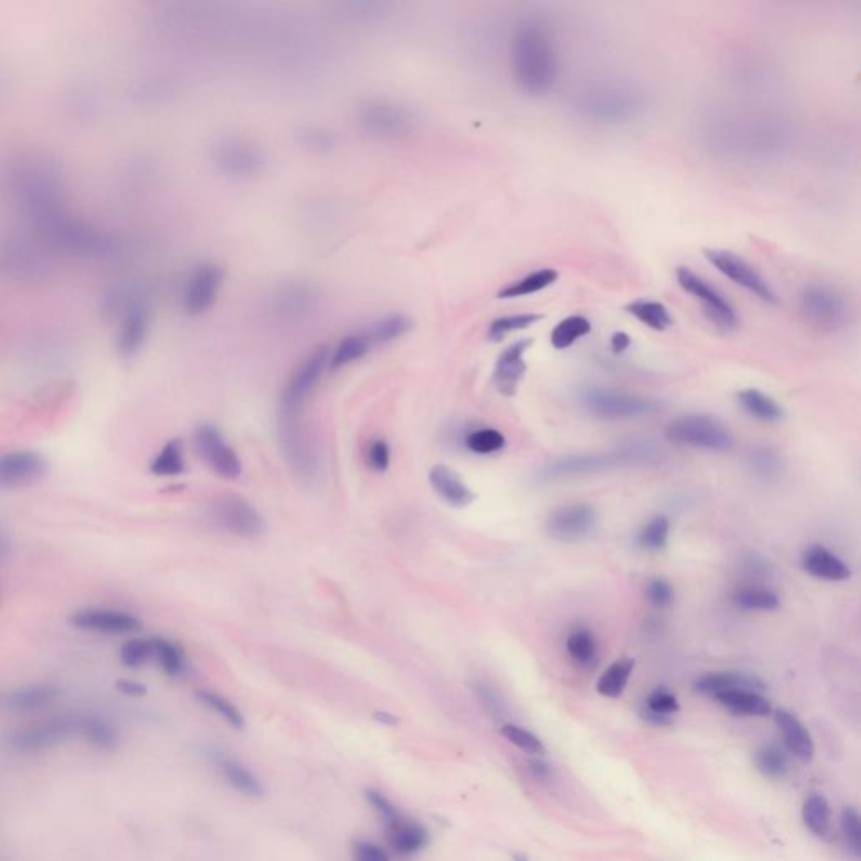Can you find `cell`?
<instances>
[{
    "instance_id": "obj_37",
    "label": "cell",
    "mask_w": 861,
    "mask_h": 861,
    "mask_svg": "<svg viewBox=\"0 0 861 861\" xmlns=\"http://www.w3.org/2000/svg\"><path fill=\"white\" fill-rule=\"evenodd\" d=\"M803 823L814 836L828 838L831 833V808L821 794H811L803 804Z\"/></svg>"
},
{
    "instance_id": "obj_40",
    "label": "cell",
    "mask_w": 861,
    "mask_h": 861,
    "mask_svg": "<svg viewBox=\"0 0 861 861\" xmlns=\"http://www.w3.org/2000/svg\"><path fill=\"white\" fill-rule=\"evenodd\" d=\"M734 603L744 611H762V613H771L781 606L776 592L762 586L740 587L735 591Z\"/></svg>"
},
{
    "instance_id": "obj_20",
    "label": "cell",
    "mask_w": 861,
    "mask_h": 861,
    "mask_svg": "<svg viewBox=\"0 0 861 861\" xmlns=\"http://www.w3.org/2000/svg\"><path fill=\"white\" fill-rule=\"evenodd\" d=\"M194 446L206 465L221 478L236 480L243 473V463L236 451L211 424H202L194 431Z\"/></svg>"
},
{
    "instance_id": "obj_31",
    "label": "cell",
    "mask_w": 861,
    "mask_h": 861,
    "mask_svg": "<svg viewBox=\"0 0 861 861\" xmlns=\"http://www.w3.org/2000/svg\"><path fill=\"white\" fill-rule=\"evenodd\" d=\"M754 766L766 779L782 781L791 772V757L781 745L766 744L754 754Z\"/></svg>"
},
{
    "instance_id": "obj_43",
    "label": "cell",
    "mask_w": 861,
    "mask_h": 861,
    "mask_svg": "<svg viewBox=\"0 0 861 861\" xmlns=\"http://www.w3.org/2000/svg\"><path fill=\"white\" fill-rule=\"evenodd\" d=\"M154 645V658L159 663L165 675L169 677H180L187 670L184 651L174 641L167 638H152Z\"/></svg>"
},
{
    "instance_id": "obj_29",
    "label": "cell",
    "mask_w": 861,
    "mask_h": 861,
    "mask_svg": "<svg viewBox=\"0 0 861 861\" xmlns=\"http://www.w3.org/2000/svg\"><path fill=\"white\" fill-rule=\"evenodd\" d=\"M715 700L729 710L730 714L740 717H767L771 714V703L761 692L752 690H734L720 693Z\"/></svg>"
},
{
    "instance_id": "obj_24",
    "label": "cell",
    "mask_w": 861,
    "mask_h": 861,
    "mask_svg": "<svg viewBox=\"0 0 861 861\" xmlns=\"http://www.w3.org/2000/svg\"><path fill=\"white\" fill-rule=\"evenodd\" d=\"M801 564L809 576L823 581L841 582L851 577V569L845 560L826 549L825 545L814 544L804 550Z\"/></svg>"
},
{
    "instance_id": "obj_7",
    "label": "cell",
    "mask_w": 861,
    "mask_h": 861,
    "mask_svg": "<svg viewBox=\"0 0 861 861\" xmlns=\"http://www.w3.org/2000/svg\"><path fill=\"white\" fill-rule=\"evenodd\" d=\"M581 402L587 413L606 421L643 418L658 411V402L650 397L609 387H586L581 392Z\"/></svg>"
},
{
    "instance_id": "obj_9",
    "label": "cell",
    "mask_w": 861,
    "mask_h": 861,
    "mask_svg": "<svg viewBox=\"0 0 861 861\" xmlns=\"http://www.w3.org/2000/svg\"><path fill=\"white\" fill-rule=\"evenodd\" d=\"M212 160L224 177L249 180L263 174L266 154L253 140L244 137H226L212 148Z\"/></svg>"
},
{
    "instance_id": "obj_41",
    "label": "cell",
    "mask_w": 861,
    "mask_h": 861,
    "mask_svg": "<svg viewBox=\"0 0 861 861\" xmlns=\"http://www.w3.org/2000/svg\"><path fill=\"white\" fill-rule=\"evenodd\" d=\"M567 653L576 665L592 666L597 660L596 636L587 628L572 629L566 640Z\"/></svg>"
},
{
    "instance_id": "obj_62",
    "label": "cell",
    "mask_w": 861,
    "mask_h": 861,
    "mask_svg": "<svg viewBox=\"0 0 861 861\" xmlns=\"http://www.w3.org/2000/svg\"><path fill=\"white\" fill-rule=\"evenodd\" d=\"M12 552L11 537L7 534V530L0 525V560H6Z\"/></svg>"
},
{
    "instance_id": "obj_19",
    "label": "cell",
    "mask_w": 861,
    "mask_h": 861,
    "mask_svg": "<svg viewBox=\"0 0 861 861\" xmlns=\"http://www.w3.org/2000/svg\"><path fill=\"white\" fill-rule=\"evenodd\" d=\"M212 518L221 529L244 539H256L263 534L265 522L256 508L244 498L224 495L212 505Z\"/></svg>"
},
{
    "instance_id": "obj_8",
    "label": "cell",
    "mask_w": 861,
    "mask_h": 861,
    "mask_svg": "<svg viewBox=\"0 0 861 861\" xmlns=\"http://www.w3.org/2000/svg\"><path fill=\"white\" fill-rule=\"evenodd\" d=\"M799 308L804 318L823 332H838L850 322V305L833 286L819 283L804 286L799 295Z\"/></svg>"
},
{
    "instance_id": "obj_6",
    "label": "cell",
    "mask_w": 861,
    "mask_h": 861,
    "mask_svg": "<svg viewBox=\"0 0 861 861\" xmlns=\"http://www.w3.org/2000/svg\"><path fill=\"white\" fill-rule=\"evenodd\" d=\"M666 438L680 446H692L707 451H729L734 446V436L724 423L708 414H685L673 419L666 428Z\"/></svg>"
},
{
    "instance_id": "obj_42",
    "label": "cell",
    "mask_w": 861,
    "mask_h": 861,
    "mask_svg": "<svg viewBox=\"0 0 861 861\" xmlns=\"http://www.w3.org/2000/svg\"><path fill=\"white\" fill-rule=\"evenodd\" d=\"M185 471L184 446L180 439H170L150 463V473L155 476H179Z\"/></svg>"
},
{
    "instance_id": "obj_25",
    "label": "cell",
    "mask_w": 861,
    "mask_h": 861,
    "mask_svg": "<svg viewBox=\"0 0 861 861\" xmlns=\"http://www.w3.org/2000/svg\"><path fill=\"white\" fill-rule=\"evenodd\" d=\"M695 692L705 697H717L720 693L734 692V690H752V692H764L766 685L759 678L737 673V671H722V673H708L698 678L695 682Z\"/></svg>"
},
{
    "instance_id": "obj_57",
    "label": "cell",
    "mask_w": 861,
    "mask_h": 861,
    "mask_svg": "<svg viewBox=\"0 0 861 861\" xmlns=\"http://www.w3.org/2000/svg\"><path fill=\"white\" fill-rule=\"evenodd\" d=\"M389 463H391V451H389V446H387L386 441H382V439H377V441H374V443L370 444V468L376 471H386L387 468H389Z\"/></svg>"
},
{
    "instance_id": "obj_15",
    "label": "cell",
    "mask_w": 861,
    "mask_h": 861,
    "mask_svg": "<svg viewBox=\"0 0 861 861\" xmlns=\"http://www.w3.org/2000/svg\"><path fill=\"white\" fill-rule=\"evenodd\" d=\"M222 283H224V270L221 266L214 263H201L194 266L182 283L180 307L184 313L191 317H199L209 312L217 302Z\"/></svg>"
},
{
    "instance_id": "obj_63",
    "label": "cell",
    "mask_w": 861,
    "mask_h": 861,
    "mask_svg": "<svg viewBox=\"0 0 861 861\" xmlns=\"http://www.w3.org/2000/svg\"><path fill=\"white\" fill-rule=\"evenodd\" d=\"M374 719L384 725H397V722H399L394 715L387 714V712H376Z\"/></svg>"
},
{
    "instance_id": "obj_17",
    "label": "cell",
    "mask_w": 861,
    "mask_h": 861,
    "mask_svg": "<svg viewBox=\"0 0 861 861\" xmlns=\"http://www.w3.org/2000/svg\"><path fill=\"white\" fill-rule=\"evenodd\" d=\"M74 629L85 633L105 634V636H123L137 633L142 629V621L125 609L106 608V606H90L74 611L69 618Z\"/></svg>"
},
{
    "instance_id": "obj_54",
    "label": "cell",
    "mask_w": 861,
    "mask_h": 861,
    "mask_svg": "<svg viewBox=\"0 0 861 861\" xmlns=\"http://www.w3.org/2000/svg\"><path fill=\"white\" fill-rule=\"evenodd\" d=\"M646 599L656 609L670 608L675 599V589L663 577H655L646 586Z\"/></svg>"
},
{
    "instance_id": "obj_61",
    "label": "cell",
    "mask_w": 861,
    "mask_h": 861,
    "mask_svg": "<svg viewBox=\"0 0 861 861\" xmlns=\"http://www.w3.org/2000/svg\"><path fill=\"white\" fill-rule=\"evenodd\" d=\"M118 688H120L125 695H130V697H143V695L147 693L145 685H142V683L132 682V680H122V682L118 683Z\"/></svg>"
},
{
    "instance_id": "obj_58",
    "label": "cell",
    "mask_w": 861,
    "mask_h": 861,
    "mask_svg": "<svg viewBox=\"0 0 861 861\" xmlns=\"http://www.w3.org/2000/svg\"><path fill=\"white\" fill-rule=\"evenodd\" d=\"M476 695L480 698V702L483 703V707L490 712V715H493V717H502V700H500L498 693L495 692L490 685L478 683V685H476Z\"/></svg>"
},
{
    "instance_id": "obj_59",
    "label": "cell",
    "mask_w": 861,
    "mask_h": 861,
    "mask_svg": "<svg viewBox=\"0 0 861 861\" xmlns=\"http://www.w3.org/2000/svg\"><path fill=\"white\" fill-rule=\"evenodd\" d=\"M529 769L532 772V776L537 779V781H549L550 777H552V767H550L549 762L544 761L542 756H535L532 761L529 762Z\"/></svg>"
},
{
    "instance_id": "obj_5",
    "label": "cell",
    "mask_w": 861,
    "mask_h": 861,
    "mask_svg": "<svg viewBox=\"0 0 861 861\" xmlns=\"http://www.w3.org/2000/svg\"><path fill=\"white\" fill-rule=\"evenodd\" d=\"M357 125L372 138L397 140L414 132L418 118L407 106L391 100L364 101L355 113Z\"/></svg>"
},
{
    "instance_id": "obj_36",
    "label": "cell",
    "mask_w": 861,
    "mask_h": 861,
    "mask_svg": "<svg viewBox=\"0 0 861 861\" xmlns=\"http://www.w3.org/2000/svg\"><path fill=\"white\" fill-rule=\"evenodd\" d=\"M372 345H370L364 328L359 332L350 333L347 337L340 340L337 349L330 352V362L328 369L339 370L344 369L347 365L352 364L355 360H360L365 354H369Z\"/></svg>"
},
{
    "instance_id": "obj_23",
    "label": "cell",
    "mask_w": 861,
    "mask_h": 861,
    "mask_svg": "<svg viewBox=\"0 0 861 861\" xmlns=\"http://www.w3.org/2000/svg\"><path fill=\"white\" fill-rule=\"evenodd\" d=\"M774 720L781 730L784 749L789 752V756L796 757L801 762H811L814 757V742L803 722L784 708L776 710Z\"/></svg>"
},
{
    "instance_id": "obj_16",
    "label": "cell",
    "mask_w": 861,
    "mask_h": 861,
    "mask_svg": "<svg viewBox=\"0 0 861 861\" xmlns=\"http://www.w3.org/2000/svg\"><path fill=\"white\" fill-rule=\"evenodd\" d=\"M49 473V461L34 449L0 453V490H21L37 485Z\"/></svg>"
},
{
    "instance_id": "obj_46",
    "label": "cell",
    "mask_w": 861,
    "mask_h": 861,
    "mask_svg": "<svg viewBox=\"0 0 861 861\" xmlns=\"http://www.w3.org/2000/svg\"><path fill=\"white\" fill-rule=\"evenodd\" d=\"M197 700L202 705H206L207 708H211L212 712H216L221 719L226 720L233 729H244L246 720H244L241 710L234 703L229 702L228 698L221 697L214 692L201 690V692H197Z\"/></svg>"
},
{
    "instance_id": "obj_49",
    "label": "cell",
    "mask_w": 861,
    "mask_h": 861,
    "mask_svg": "<svg viewBox=\"0 0 861 861\" xmlns=\"http://www.w3.org/2000/svg\"><path fill=\"white\" fill-rule=\"evenodd\" d=\"M841 838L846 851L858 860L861 855V819L853 806H848L841 813Z\"/></svg>"
},
{
    "instance_id": "obj_22",
    "label": "cell",
    "mask_w": 861,
    "mask_h": 861,
    "mask_svg": "<svg viewBox=\"0 0 861 861\" xmlns=\"http://www.w3.org/2000/svg\"><path fill=\"white\" fill-rule=\"evenodd\" d=\"M387 826V840L392 851L402 858L418 855L429 843V833L421 823L399 814Z\"/></svg>"
},
{
    "instance_id": "obj_28",
    "label": "cell",
    "mask_w": 861,
    "mask_h": 861,
    "mask_svg": "<svg viewBox=\"0 0 861 861\" xmlns=\"http://www.w3.org/2000/svg\"><path fill=\"white\" fill-rule=\"evenodd\" d=\"M217 769L224 777V781L228 782L229 786L243 794L246 798H261L265 794L263 784L259 782L258 776L254 774L248 766H244L243 762L233 757L219 756L217 757Z\"/></svg>"
},
{
    "instance_id": "obj_47",
    "label": "cell",
    "mask_w": 861,
    "mask_h": 861,
    "mask_svg": "<svg viewBox=\"0 0 861 861\" xmlns=\"http://www.w3.org/2000/svg\"><path fill=\"white\" fill-rule=\"evenodd\" d=\"M670 539V520L663 517H655L650 522L646 523L638 534V545L641 549L648 552H660L665 549Z\"/></svg>"
},
{
    "instance_id": "obj_3",
    "label": "cell",
    "mask_w": 861,
    "mask_h": 861,
    "mask_svg": "<svg viewBox=\"0 0 861 861\" xmlns=\"http://www.w3.org/2000/svg\"><path fill=\"white\" fill-rule=\"evenodd\" d=\"M643 91L623 83L592 85L574 100L577 117L596 127H623L645 115Z\"/></svg>"
},
{
    "instance_id": "obj_52",
    "label": "cell",
    "mask_w": 861,
    "mask_h": 861,
    "mask_svg": "<svg viewBox=\"0 0 861 861\" xmlns=\"http://www.w3.org/2000/svg\"><path fill=\"white\" fill-rule=\"evenodd\" d=\"M298 138H300L303 147H307L308 150H313L317 154L330 152L335 147V143H337L335 135L330 130H327V128L320 127V125H307V127H303L300 133H298Z\"/></svg>"
},
{
    "instance_id": "obj_53",
    "label": "cell",
    "mask_w": 861,
    "mask_h": 861,
    "mask_svg": "<svg viewBox=\"0 0 861 861\" xmlns=\"http://www.w3.org/2000/svg\"><path fill=\"white\" fill-rule=\"evenodd\" d=\"M771 572V562L757 554L744 557L742 566H740V574H742L745 581H749V586H761V582L769 579Z\"/></svg>"
},
{
    "instance_id": "obj_60",
    "label": "cell",
    "mask_w": 861,
    "mask_h": 861,
    "mask_svg": "<svg viewBox=\"0 0 861 861\" xmlns=\"http://www.w3.org/2000/svg\"><path fill=\"white\" fill-rule=\"evenodd\" d=\"M611 350H613L614 354H623L626 350L631 347V337H629L628 333L624 332H614L611 335Z\"/></svg>"
},
{
    "instance_id": "obj_50",
    "label": "cell",
    "mask_w": 861,
    "mask_h": 861,
    "mask_svg": "<svg viewBox=\"0 0 861 861\" xmlns=\"http://www.w3.org/2000/svg\"><path fill=\"white\" fill-rule=\"evenodd\" d=\"M466 446L475 455H492L505 448V436L497 429H478L468 434Z\"/></svg>"
},
{
    "instance_id": "obj_39",
    "label": "cell",
    "mask_w": 861,
    "mask_h": 861,
    "mask_svg": "<svg viewBox=\"0 0 861 861\" xmlns=\"http://www.w3.org/2000/svg\"><path fill=\"white\" fill-rule=\"evenodd\" d=\"M592 332V323L584 315H571L560 320L550 333V344L557 350H566Z\"/></svg>"
},
{
    "instance_id": "obj_64",
    "label": "cell",
    "mask_w": 861,
    "mask_h": 861,
    "mask_svg": "<svg viewBox=\"0 0 861 861\" xmlns=\"http://www.w3.org/2000/svg\"><path fill=\"white\" fill-rule=\"evenodd\" d=\"M513 861H530L529 856L523 855V853H515L512 858Z\"/></svg>"
},
{
    "instance_id": "obj_26",
    "label": "cell",
    "mask_w": 861,
    "mask_h": 861,
    "mask_svg": "<svg viewBox=\"0 0 861 861\" xmlns=\"http://www.w3.org/2000/svg\"><path fill=\"white\" fill-rule=\"evenodd\" d=\"M429 481L434 492L438 493L439 497L443 498L444 502H448L451 507H468L471 502H475L476 495L473 490L449 466H433V470L429 471Z\"/></svg>"
},
{
    "instance_id": "obj_44",
    "label": "cell",
    "mask_w": 861,
    "mask_h": 861,
    "mask_svg": "<svg viewBox=\"0 0 861 861\" xmlns=\"http://www.w3.org/2000/svg\"><path fill=\"white\" fill-rule=\"evenodd\" d=\"M749 466H751L752 475L764 483H774L782 475L781 456L771 448L752 449L749 455Z\"/></svg>"
},
{
    "instance_id": "obj_13",
    "label": "cell",
    "mask_w": 861,
    "mask_h": 861,
    "mask_svg": "<svg viewBox=\"0 0 861 861\" xmlns=\"http://www.w3.org/2000/svg\"><path fill=\"white\" fill-rule=\"evenodd\" d=\"M320 302V290L310 281L290 280L276 285L268 295L266 308L281 322H296L312 315Z\"/></svg>"
},
{
    "instance_id": "obj_51",
    "label": "cell",
    "mask_w": 861,
    "mask_h": 861,
    "mask_svg": "<svg viewBox=\"0 0 861 861\" xmlns=\"http://www.w3.org/2000/svg\"><path fill=\"white\" fill-rule=\"evenodd\" d=\"M502 735L510 744L518 747L520 751L527 752L530 756H544L545 747L542 740L530 730L522 729L515 724H505L502 727Z\"/></svg>"
},
{
    "instance_id": "obj_2",
    "label": "cell",
    "mask_w": 861,
    "mask_h": 861,
    "mask_svg": "<svg viewBox=\"0 0 861 861\" xmlns=\"http://www.w3.org/2000/svg\"><path fill=\"white\" fill-rule=\"evenodd\" d=\"M708 147L715 154L745 162L776 159L786 150L789 133L786 125L769 117H720L708 125Z\"/></svg>"
},
{
    "instance_id": "obj_4",
    "label": "cell",
    "mask_w": 861,
    "mask_h": 861,
    "mask_svg": "<svg viewBox=\"0 0 861 861\" xmlns=\"http://www.w3.org/2000/svg\"><path fill=\"white\" fill-rule=\"evenodd\" d=\"M661 460V449L653 443H631L623 448L584 453V455L564 456L560 460L545 465L539 473V480L545 483L574 480L582 476L597 475L603 471L628 468V466L650 465Z\"/></svg>"
},
{
    "instance_id": "obj_34",
    "label": "cell",
    "mask_w": 861,
    "mask_h": 861,
    "mask_svg": "<svg viewBox=\"0 0 861 861\" xmlns=\"http://www.w3.org/2000/svg\"><path fill=\"white\" fill-rule=\"evenodd\" d=\"M737 399L740 406L744 407L745 413L751 414L752 418L759 419L762 423H777L784 418L781 404L759 389H744L739 392Z\"/></svg>"
},
{
    "instance_id": "obj_30",
    "label": "cell",
    "mask_w": 861,
    "mask_h": 861,
    "mask_svg": "<svg viewBox=\"0 0 861 861\" xmlns=\"http://www.w3.org/2000/svg\"><path fill=\"white\" fill-rule=\"evenodd\" d=\"M58 697V688L51 683H34V685H24V687L11 692L7 698V703L12 710H17V712H36V710L48 707L49 703H53Z\"/></svg>"
},
{
    "instance_id": "obj_48",
    "label": "cell",
    "mask_w": 861,
    "mask_h": 861,
    "mask_svg": "<svg viewBox=\"0 0 861 861\" xmlns=\"http://www.w3.org/2000/svg\"><path fill=\"white\" fill-rule=\"evenodd\" d=\"M118 658L125 668L135 670L145 665L150 658H154V645L152 638H132L125 641L118 651Z\"/></svg>"
},
{
    "instance_id": "obj_27",
    "label": "cell",
    "mask_w": 861,
    "mask_h": 861,
    "mask_svg": "<svg viewBox=\"0 0 861 861\" xmlns=\"http://www.w3.org/2000/svg\"><path fill=\"white\" fill-rule=\"evenodd\" d=\"M680 712V702L670 688L656 687L641 705V719L653 727H668Z\"/></svg>"
},
{
    "instance_id": "obj_56",
    "label": "cell",
    "mask_w": 861,
    "mask_h": 861,
    "mask_svg": "<svg viewBox=\"0 0 861 861\" xmlns=\"http://www.w3.org/2000/svg\"><path fill=\"white\" fill-rule=\"evenodd\" d=\"M354 861H389V855L382 846L372 841L357 840L352 845Z\"/></svg>"
},
{
    "instance_id": "obj_14",
    "label": "cell",
    "mask_w": 861,
    "mask_h": 861,
    "mask_svg": "<svg viewBox=\"0 0 861 861\" xmlns=\"http://www.w3.org/2000/svg\"><path fill=\"white\" fill-rule=\"evenodd\" d=\"M708 263L714 266L715 270L719 271L720 275H724L727 280L734 281L735 285L749 291L751 295L756 296L759 300L769 305H777L779 296L772 288L767 280L762 278L761 273L749 265L744 258H740L739 254L725 249H705L703 251Z\"/></svg>"
},
{
    "instance_id": "obj_35",
    "label": "cell",
    "mask_w": 861,
    "mask_h": 861,
    "mask_svg": "<svg viewBox=\"0 0 861 861\" xmlns=\"http://www.w3.org/2000/svg\"><path fill=\"white\" fill-rule=\"evenodd\" d=\"M557 280H559L557 270H554V268H540V270L532 271L529 275L523 276L520 280L513 281L510 285L505 286L498 293V298H502V300H515V298L534 295V293H539V291L554 285Z\"/></svg>"
},
{
    "instance_id": "obj_32",
    "label": "cell",
    "mask_w": 861,
    "mask_h": 861,
    "mask_svg": "<svg viewBox=\"0 0 861 861\" xmlns=\"http://www.w3.org/2000/svg\"><path fill=\"white\" fill-rule=\"evenodd\" d=\"M626 312L655 332H665L675 325V318L671 315L670 308L666 307L665 303L655 302V300H646V298L634 300L626 305Z\"/></svg>"
},
{
    "instance_id": "obj_1",
    "label": "cell",
    "mask_w": 861,
    "mask_h": 861,
    "mask_svg": "<svg viewBox=\"0 0 861 861\" xmlns=\"http://www.w3.org/2000/svg\"><path fill=\"white\" fill-rule=\"evenodd\" d=\"M510 69L518 90L542 98L555 90L560 56L554 32L539 19L518 22L510 37Z\"/></svg>"
},
{
    "instance_id": "obj_38",
    "label": "cell",
    "mask_w": 861,
    "mask_h": 861,
    "mask_svg": "<svg viewBox=\"0 0 861 861\" xmlns=\"http://www.w3.org/2000/svg\"><path fill=\"white\" fill-rule=\"evenodd\" d=\"M634 660L621 658L614 661L608 670L597 680L596 690L599 695L606 698H618L623 695L628 687L629 678L633 675Z\"/></svg>"
},
{
    "instance_id": "obj_55",
    "label": "cell",
    "mask_w": 861,
    "mask_h": 861,
    "mask_svg": "<svg viewBox=\"0 0 861 861\" xmlns=\"http://www.w3.org/2000/svg\"><path fill=\"white\" fill-rule=\"evenodd\" d=\"M365 799L374 808V811L381 816L384 823H389V821H392V819L397 818L401 814L399 813V809L392 804L391 799L387 798L386 794H382L381 791H377V789H367L365 791Z\"/></svg>"
},
{
    "instance_id": "obj_18",
    "label": "cell",
    "mask_w": 861,
    "mask_h": 861,
    "mask_svg": "<svg viewBox=\"0 0 861 861\" xmlns=\"http://www.w3.org/2000/svg\"><path fill=\"white\" fill-rule=\"evenodd\" d=\"M596 525V508L589 503H572L550 513L545 532L557 542H581L594 532Z\"/></svg>"
},
{
    "instance_id": "obj_10",
    "label": "cell",
    "mask_w": 861,
    "mask_h": 861,
    "mask_svg": "<svg viewBox=\"0 0 861 861\" xmlns=\"http://www.w3.org/2000/svg\"><path fill=\"white\" fill-rule=\"evenodd\" d=\"M280 446L293 473L303 480H312L318 471V451L300 414H280Z\"/></svg>"
},
{
    "instance_id": "obj_21",
    "label": "cell",
    "mask_w": 861,
    "mask_h": 861,
    "mask_svg": "<svg viewBox=\"0 0 861 861\" xmlns=\"http://www.w3.org/2000/svg\"><path fill=\"white\" fill-rule=\"evenodd\" d=\"M532 340H518L508 345L502 354L498 355L493 369V384L503 396L512 397L517 394L518 386L527 374L525 354L530 349Z\"/></svg>"
},
{
    "instance_id": "obj_33",
    "label": "cell",
    "mask_w": 861,
    "mask_h": 861,
    "mask_svg": "<svg viewBox=\"0 0 861 861\" xmlns=\"http://www.w3.org/2000/svg\"><path fill=\"white\" fill-rule=\"evenodd\" d=\"M413 327V322L402 315V313H391L386 317L377 318L376 322L370 323L364 328L365 335L369 339L372 349L377 345L391 344L394 340L401 339Z\"/></svg>"
},
{
    "instance_id": "obj_45",
    "label": "cell",
    "mask_w": 861,
    "mask_h": 861,
    "mask_svg": "<svg viewBox=\"0 0 861 861\" xmlns=\"http://www.w3.org/2000/svg\"><path fill=\"white\" fill-rule=\"evenodd\" d=\"M542 318L544 317L539 313H513V315L495 318L488 327V339L500 342L510 333L530 328L535 323H539Z\"/></svg>"
},
{
    "instance_id": "obj_12",
    "label": "cell",
    "mask_w": 861,
    "mask_h": 861,
    "mask_svg": "<svg viewBox=\"0 0 861 861\" xmlns=\"http://www.w3.org/2000/svg\"><path fill=\"white\" fill-rule=\"evenodd\" d=\"M677 281L685 293H688L693 300H697L702 305L705 315L717 327L722 328L725 332H732L739 327V315L735 312L734 305L715 286L710 285L705 278L697 275L687 266H678Z\"/></svg>"
},
{
    "instance_id": "obj_11",
    "label": "cell",
    "mask_w": 861,
    "mask_h": 861,
    "mask_svg": "<svg viewBox=\"0 0 861 861\" xmlns=\"http://www.w3.org/2000/svg\"><path fill=\"white\" fill-rule=\"evenodd\" d=\"M330 362V349L327 345H318L307 354V357L296 365L285 389L281 392L280 414H300L303 404L307 402L313 389L318 386L323 372Z\"/></svg>"
}]
</instances>
